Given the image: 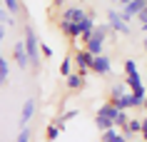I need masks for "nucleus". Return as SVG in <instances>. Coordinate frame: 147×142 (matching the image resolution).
Wrapping results in <instances>:
<instances>
[{"label": "nucleus", "instance_id": "obj_30", "mask_svg": "<svg viewBox=\"0 0 147 142\" xmlns=\"http://www.w3.org/2000/svg\"><path fill=\"white\" fill-rule=\"evenodd\" d=\"M5 35H8V30H5V25L0 23V45H3V40H5Z\"/></svg>", "mask_w": 147, "mask_h": 142}, {"label": "nucleus", "instance_id": "obj_18", "mask_svg": "<svg viewBox=\"0 0 147 142\" xmlns=\"http://www.w3.org/2000/svg\"><path fill=\"white\" fill-rule=\"evenodd\" d=\"M60 132H62V125H60V122H53V125H47V130H45L47 142H55L57 137H60Z\"/></svg>", "mask_w": 147, "mask_h": 142}, {"label": "nucleus", "instance_id": "obj_5", "mask_svg": "<svg viewBox=\"0 0 147 142\" xmlns=\"http://www.w3.org/2000/svg\"><path fill=\"white\" fill-rule=\"evenodd\" d=\"M107 25L117 32V35H132L130 23H127V20H122L120 10H107Z\"/></svg>", "mask_w": 147, "mask_h": 142}, {"label": "nucleus", "instance_id": "obj_1", "mask_svg": "<svg viewBox=\"0 0 147 142\" xmlns=\"http://www.w3.org/2000/svg\"><path fill=\"white\" fill-rule=\"evenodd\" d=\"M23 32H25V50H28V57H30V67L32 70H40V40H38V32H35V28H32L30 23L23 28Z\"/></svg>", "mask_w": 147, "mask_h": 142}, {"label": "nucleus", "instance_id": "obj_16", "mask_svg": "<svg viewBox=\"0 0 147 142\" xmlns=\"http://www.w3.org/2000/svg\"><path fill=\"white\" fill-rule=\"evenodd\" d=\"M115 107H120V110H132V107H135V97H132V92H125L122 97L115 102Z\"/></svg>", "mask_w": 147, "mask_h": 142}, {"label": "nucleus", "instance_id": "obj_13", "mask_svg": "<svg viewBox=\"0 0 147 142\" xmlns=\"http://www.w3.org/2000/svg\"><path fill=\"white\" fill-rule=\"evenodd\" d=\"M97 115H102V117H110V120H117V115H120V107H115V105L107 100V102H105L100 110H97Z\"/></svg>", "mask_w": 147, "mask_h": 142}, {"label": "nucleus", "instance_id": "obj_34", "mask_svg": "<svg viewBox=\"0 0 147 142\" xmlns=\"http://www.w3.org/2000/svg\"><path fill=\"white\" fill-rule=\"evenodd\" d=\"M142 110H147V97H145V105H142Z\"/></svg>", "mask_w": 147, "mask_h": 142}, {"label": "nucleus", "instance_id": "obj_12", "mask_svg": "<svg viewBox=\"0 0 147 142\" xmlns=\"http://www.w3.org/2000/svg\"><path fill=\"white\" fill-rule=\"evenodd\" d=\"M65 82H67V90H72V92H80L85 87V77L80 72H70L67 77H65Z\"/></svg>", "mask_w": 147, "mask_h": 142}, {"label": "nucleus", "instance_id": "obj_23", "mask_svg": "<svg viewBox=\"0 0 147 142\" xmlns=\"http://www.w3.org/2000/svg\"><path fill=\"white\" fill-rule=\"evenodd\" d=\"M80 115V110H67V112H62L60 117H57V122H60L62 127H65V122H70V120H75Z\"/></svg>", "mask_w": 147, "mask_h": 142}, {"label": "nucleus", "instance_id": "obj_36", "mask_svg": "<svg viewBox=\"0 0 147 142\" xmlns=\"http://www.w3.org/2000/svg\"><path fill=\"white\" fill-rule=\"evenodd\" d=\"M70 3H82V0H70Z\"/></svg>", "mask_w": 147, "mask_h": 142}, {"label": "nucleus", "instance_id": "obj_17", "mask_svg": "<svg viewBox=\"0 0 147 142\" xmlns=\"http://www.w3.org/2000/svg\"><path fill=\"white\" fill-rule=\"evenodd\" d=\"M95 125H97V130L100 132H105V130H112L115 125V120H110V117H102V115H95Z\"/></svg>", "mask_w": 147, "mask_h": 142}, {"label": "nucleus", "instance_id": "obj_24", "mask_svg": "<svg viewBox=\"0 0 147 142\" xmlns=\"http://www.w3.org/2000/svg\"><path fill=\"white\" fill-rule=\"evenodd\" d=\"M130 122V115H127V110H120V115H117V120H115V125H117V130H125V125Z\"/></svg>", "mask_w": 147, "mask_h": 142}, {"label": "nucleus", "instance_id": "obj_27", "mask_svg": "<svg viewBox=\"0 0 147 142\" xmlns=\"http://www.w3.org/2000/svg\"><path fill=\"white\" fill-rule=\"evenodd\" d=\"M110 142H130V137H127L125 132H117V135H115V137H112Z\"/></svg>", "mask_w": 147, "mask_h": 142}, {"label": "nucleus", "instance_id": "obj_14", "mask_svg": "<svg viewBox=\"0 0 147 142\" xmlns=\"http://www.w3.org/2000/svg\"><path fill=\"white\" fill-rule=\"evenodd\" d=\"M122 132H125V135H127V137H130V140H132V135H140V132H142V120L132 117L130 122L125 125V130H122Z\"/></svg>", "mask_w": 147, "mask_h": 142}, {"label": "nucleus", "instance_id": "obj_2", "mask_svg": "<svg viewBox=\"0 0 147 142\" xmlns=\"http://www.w3.org/2000/svg\"><path fill=\"white\" fill-rule=\"evenodd\" d=\"M110 28L107 23L105 25H95V32H92V38L85 42V50L90 52V55H100V52H105V40L110 38Z\"/></svg>", "mask_w": 147, "mask_h": 142}, {"label": "nucleus", "instance_id": "obj_25", "mask_svg": "<svg viewBox=\"0 0 147 142\" xmlns=\"http://www.w3.org/2000/svg\"><path fill=\"white\" fill-rule=\"evenodd\" d=\"M115 135H117V127H112V130H105V132H102V142H110Z\"/></svg>", "mask_w": 147, "mask_h": 142}, {"label": "nucleus", "instance_id": "obj_19", "mask_svg": "<svg viewBox=\"0 0 147 142\" xmlns=\"http://www.w3.org/2000/svg\"><path fill=\"white\" fill-rule=\"evenodd\" d=\"M70 72H75V70H72V55H65V57H62V63H60V75H62V77H67Z\"/></svg>", "mask_w": 147, "mask_h": 142}, {"label": "nucleus", "instance_id": "obj_6", "mask_svg": "<svg viewBox=\"0 0 147 142\" xmlns=\"http://www.w3.org/2000/svg\"><path fill=\"white\" fill-rule=\"evenodd\" d=\"M90 70L95 72V75H100V77H105V75H110L112 72V60H110L105 52H100V55H92V63H90Z\"/></svg>", "mask_w": 147, "mask_h": 142}, {"label": "nucleus", "instance_id": "obj_10", "mask_svg": "<svg viewBox=\"0 0 147 142\" xmlns=\"http://www.w3.org/2000/svg\"><path fill=\"white\" fill-rule=\"evenodd\" d=\"M147 5V0H132V3H127V5H122V10H120V15H122V20H127L130 23L132 17H137V13Z\"/></svg>", "mask_w": 147, "mask_h": 142}, {"label": "nucleus", "instance_id": "obj_4", "mask_svg": "<svg viewBox=\"0 0 147 142\" xmlns=\"http://www.w3.org/2000/svg\"><path fill=\"white\" fill-rule=\"evenodd\" d=\"M72 60H75V72H80L82 77L90 75V63H92V55L87 52L85 47H78V50H72Z\"/></svg>", "mask_w": 147, "mask_h": 142}, {"label": "nucleus", "instance_id": "obj_7", "mask_svg": "<svg viewBox=\"0 0 147 142\" xmlns=\"http://www.w3.org/2000/svg\"><path fill=\"white\" fill-rule=\"evenodd\" d=\"M57 28H60V32L65 35V38L75 45V40H80V23H72V20H65V17H60L57 20Z\"/></svg>", "mask_w": 147, "mask_h": 142}, {"label": "nucleus", "instance_id": "obj_29", "mask_svg": "<svg viewBox=\"0 0 147 142\" xmlns=\"http://www.w3.org/2000/svg\"><path fill=\"white\" fill-rule=\"evenodd\" d=\"M140 135H142V140H145V142H147V117H145V120H142V132H140Z\"/></svg>", "mask_w": 147, "mask_h": 142}, {"label": "nucleus", "instance_id": "obj_11", "mask_svg": "<svg viewBox=\"0 0 147 142\" xmlns=\"http://www.w3.org/2000/svg\"><path fill=\"white\" fill-rule=\"evenodd\" d=\"M35 107H38V105H35V100H32V97H28V100H25V105H23V112H20V127L28 125V122L32 120V115H35Z\"/></svg>", "mask_w": 147, "mask_h": 142}, {"label": "nucleus", "instance_id": "obj_32", "mask_svg": "<svg viewBox=\"0 0 147 142\" xmlns=\"http://www.w3.org/2000/svg\"><path fill=\"white\" fill-rule=\"evenodd\" d=\"M142 47H145V52H147V38H145V40H142Z\"/></svg>", "mask_w": 147, "mask_h": 142}, {"label": "nucleus", "instance_id": "obj_22", "mask_svg": "<svg viewBox=\"0 0 147 142\" xmlns=\"http://www.w3.org/2000/svg\"><path fill=\"white\" fill-rule=\"evenodd\" d=\"M30 135H32V130L28 125H23V127H20V132H18V137L13 142H30Z\"/></svg>", "mask_w": 147, "mask_h": 142}, {"label": "nucleus", "instance_id": "obj_31", "mask_svg": "<svg viewBox=\"0 0 147 142\" xmlns=\"http://www.w3.org/2000/svg\"><path fill=\"white\" fill-rule=\"evenodd\" d=\"M112 3H120V5H127V3H132V0H112Z\"/></svg>", "mask_w": 147, "mask_h": 142}, {"label": "nucleus", "instance_id": "obj_28", "mask_svg": "<svg viewBox=\"0 0 147 142\" xmlns=\"http://www.w3.org/2000/svg\"><path fill=\"white\" fill-rule=\"evenodd\" d=\"M137 20H140V23H147V5H145L142 10H140V13H137Z\"/></svg>", "mask_w": 147, "mask_h": 142}, {"label": "nucleus", "instance_id": "obj_3", "mask_svg": "<svg viewBox=\"0 0 147 142\" xmlns=\"http://www.w3.org/2000/svg\"><path fill=\"white\" fill-rule=\"evenodd\" d=\"M125 85L130 87V92L140 90V87H145L142 77H140V70H137V63L135 60H125Z\"/></svg>", "mask_w": 147, "mask_h": 142}, {"label": "nucleus", "instance_id": "obj_37", "mask_svg": "<svg viewBox=\"0 0 147 142\" xmlns=\"http://www.w3.org/2000/svg\"><path fill=\"white\" fill-rule=\"evenodd\" d=\"M135 142H145V140H135Z\"/></svg>", "mask_w": 147, "mask_h": 142}, {"label": "nucleus", "instance_id": "obj_35", "mask_svg": "<svg viewBox=\"0 0 147 142\" xmlns=\"http://www.w3.org/2000/svg\"><path fill=\"white\" fill-rule=\"evenodd\" d=\"M142 30H145V32H147V23H142Z\"/></svg>", "mask_w": 147, "mask_h": 142}, {"label": "nucleus", "instance_id": "obj_9", "mask_svg": "<svg viewBox=\"0 0 147 142\" xmlns=\"http://www.w3.org/2000/svg\"><path fill=\"white\" fill-rule=\"evenodd\" d=\"M60 17H65V20H72V23H82V20L87 17V10H85V8H80L78 3H70L67 8L62 10V15H60Z\"/></svg>", "mask_w": 147, "mask_h": 142}, {"label": "nucleus", "instance_id": "obj_21", "mask_svg": "<svg viewBox=\"0 0 147 142\" xmlns=\"http://www.w3.org/2000/svg\"><path fill=\"white\" fill-rule=\"evenodd\" d=\"M3 3H5V8H8V13L13 17L18 15V13H20V10H23V5H20V0H3Z\"/></svg>", "mask_w": 147, "mask_h": 142}, {"label": "nucleus", "instance_id": "obj_26", "mask_svg": "<svg viewBox=\"0 0 147 142\" xmlns=\"http://www.w3.org/2000/svg\"><path fill=\"white\" fill-rule=\"evenodd\" d=\"M40 52H42V57H53V47L45 45V42H40Z\"/></svg>", "mask_w": 147, "mask_h": 142}, {"label": "nucleus", "instance_id": "obj_20", "mask_svg": "<svg viewBox=\"0 0 147 142\" xmlns=\"http://www.w3.org/2000/svg\"><path fill=\"white\" fill-rule=\"evenodd\" d=\"M0 77L3 80L10 77V63H8V57L3 55V52H0Z\"/></svg>", "mask_w": 147, "mask_h": 142}, {"label": "nucleus", "instance_id": "obj_15", "mask_svg": "<svg viewBox=\"0 0 147 142\" xmlns=\"http://www.w3.org/2000/svg\"><path fill=\"white\" fill-rule=\"evenodd\" d=\"M125 92H130V87L125 85V82H117V85L112 87V90H110V97H107V100H110V102H112V105H115V102H117V100H120V97H122Z\"/></svg>", "mask_w": 147, "mask_h": 142}, {"label": "nucleus", "instance_id": "obj_8", "mask_svg": "<svg viewBox=\"0 0 147 142\" xmlns=\"http://www.w3.org/2000/svg\"><path fill=\"white\" fill-rule=\"evenodd\" d=\"M13 60H15V65L20 70H28L30 67V57H28V50H25V40H20V42L13 45Z\"/></svg>", "mask_w": 147, "mask_h": 142}, {"label": "nucleus", "instance_id": "obj_33", "mask_svg": "<svg viewBox=\"0 0 147 142\" xmlns=\"http://www.w3.org/2000/svg\"><path fill=\"white\" fill-rule=\"evenodd\" d=\"M5 82H8V80H3V77H0V87H3V85H5Z\"/></svg>", "mask_w": 147, "mask_h": 142}]
</instances>
